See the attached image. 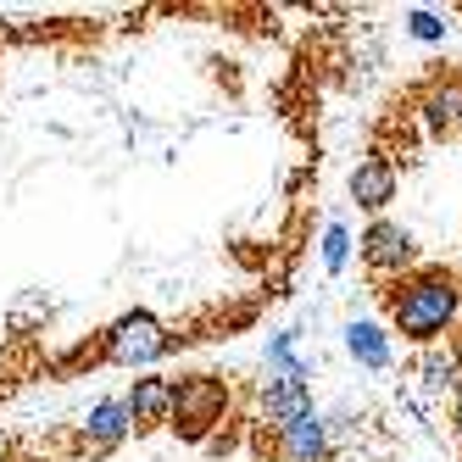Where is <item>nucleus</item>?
<instances>
[{
	"mask_svg": "<svg viewBox=\"0 0 462 462\" xmlns=\"http://www.w3.org/2000/svg\"><path fill=\"white\" fill-rule=\"evenodd\" d=\"M457 323H462V279L451 268L418 262L407 279H395V290H390V335H402L407 346L429 351V346H440Z\"/></svg>",
	"mask_w": 462,
	"mask_h": 462,
	"instance_id": "f257e3e1",
	"label": "nucleus"
},
{
	"mask_svg": "<svg viewBox=\"0 0 462 462\" xmlns=\"http://www.w3.org/2000/svg\"><path fill=\"white\" fill-rule=\"evenodd\" d=\"M228 407H235L228 379H217V374H184V379H173V418H168V429L184 446H212V435L223 429Z\"/></svg>",
	"mask_w": 462,
	"mask_h": 462,
	"instance_id": "f03ea898",
	"label": "nucleus"
},
{
	"mask_svg": "<svg viewBox=\"0 0 462 462\" xmlns=\"http://www.w3.org/2000/svg\"><path fill=\"white\" fill-rule=\"evenodd\" d=\"M168 351H173L168 323H162L156 312H145V307L123 312L106 328V362H112V368H151V362H162Z\"/></svg>",
	"mask_w": 462,
	"mask_h": 462,
	"instance_id": "7ed1b4c3",
	"label": "nucleus"
},
{
	"mask_svg": "<svg viewBox=\"0 0 462 462\" xmlns=\"http://www.w3.org/2000/svg\"><path fill=\"white\" fill-rule=\"evenodd\" d=\"M356 256H362V268L374 279H407L418 268V240H412V228L390 223V217H374L356 235Z\"/></svg>",
	"mask_w": 462,
	"mask_h": 462,
	"instance_id": "20e7f679",
	"label": "nucleus"
},
{
	"mask_svg": "<svg viewBox=\"0 0 462 462\" xmlns=\"http://www.w3.org/2000/svg\"><path fill=\"white\" fill-rule=\"evenodd\" d=\"M256 412H262V423H273V429H284L290 418L312 412V368L268 374V379H262V390H256Z\"/></svg>",
	"mask_w": 462,
	"mask_h": 462,
	"instance_id": "39448f33",
	"label": "nucleus"
},
{
	"mask_svg": "<svg viewBox=\"0 0 462 462\" xmlns=\"http://www.w3.org/2000/svg\"><path fill=\"white\" fill-rule=\"evenodd\" d=\"M395 184H402V179H395V162H390L384 151H368V156L351 168V179H346L351 201L368 212V217H384V207L395 201Z\"/></svg>",
	"mask_w": 462,
	"mask_h": 462,
	"instance_id": "423d86ee",
	"label": "nucleus"
},
{
	"mask_svg": "<svg viewBox=\"0 0 462 462\" xmlns=\"http://www.w3.org/2000/svg\"><path fill=\"white\" fill-rule=\"evenodd\" d=\"M128 435H134V423H128V407H123V395H101L89 412H84V423H79V446L89 451V457H106V451H117Z\"/></svg>",
	"mask_w": 462,
	"mask_h": 462,
	"instance_id": "0eeeda50",
	"label": "nucleus"
},
{
	"mask_svg": "<svg viewBox=\"0 0 462 462\" xmlns=\"http://www.w3.org/2000/svg\"><path fill=\"white\" fill-rule=\"evenodd\" d=\"M123 407H128L134 435H145V429H162V423L173 418V379H168V374H140L134 384H128Z\"/></svg>",
	"mask_w": 462,
	"mask_h": 462,
	"instance_id": "6e6552de",
	"label": "nucleus"
},
{
	"mask_svg": "<svg viewBox=\"0 0 462 462\" xmlns=\"http://www.w3.org/2000/svg\"><path fill=\"white\" fill-rule=\"evenodd\" d=\"M273 440H279V457L284 462H323L328 457V418L312 407L301 418H290L284 429H273Z\"/></svg>",
	"mask_w": 462,
	"mask_h": 462,
	"instance_id": "1a4fd4ad",
	"label": "nucleus"
},
{
	"mask_svg": "<svg viewBox=\"0 0 462 462\" xmlns=\"http://www.w3.org/2000/svg\"><path fill=\"white\" fill-rule=\"evenodd\" d=\"M346 351H351V362L356 368H368V374H384L390 368V328L384 323H374V318H351L346 323Z\"/></svg>",
	"mask_w": 462,
	"mask_h": 462,
	"instance_id": "9d476101",
	"label": "nucleus"
},
{
	"mask_svg": "<svg viewBox=\"0 0 462 462\" xmlns=\"http://www.w3.org/2000/svg\"><path fill=\"white\" fill-rule=\"evenodd\" d=\"M423 128L429 134H457V123H462V79H435L423 89Z\"/></svg>",
	"mask_w": 462,
	"mask_h": 462,
	"instance_id": "9b49d317",
	"label": "nucleus"
},
{
	"mask_svg": "<svg viewBox=\"0 0 462 462\" xmlns=\"http://www.w3.org/2000/svg\"><path fill=\"white\" fill-rule=\"evenodd\" d=\"M418 374H423V384L435 390V395H446V390L462 395V356H457L451 346H429L423 362H418Z\"/></svg>",
	"mask_w": 462,
	"mask_h": 462,
	"instance_id": "f8f14e48",
	"label": "nucleus"
},
{
	"mask_svg": "<svg viewBox=\"0 0 462 462\" xmlns=\"http://www.w3.org/2000/svg\"><path fill=\"white\" fill-rule=\"evenodd\" d=\"M295 346H301V328H279V335H268V346H262V368H268V374L307 368V362L295 356Z\"/></svg>",
	"mask_w": 462,
	"mask_h": 462,
	"instance_id": "ddd939ff",
	"label": "nucleus"
},
{
	"mask_svg": "<svg viewBox=\"0 0 462 462\" xmlns=\"http://www.w3.org/2000/svg\"><path fill=\"white\" fill-rule=\"evenodd\" d=\"M318 256H323V268H328V273H340L346 262H351V228H346V223H328V228H323Z\"/></svg>",
	"mask_w": 462,
	"mask_h": 462,
	"instance_id": "4468645a",
	"label": "nucleus"
},
{
	"mask_svg": "<svg viewBox=\"0 0 462 462\" xmlns=\"http://www.w3.org/2000/svg\"><path fill=\"white\" fill-rule=\"evenodd\" d=\"M407 34H412V40H423V45H440V40H446V17H440V12L412 6V12H407Z\"/></svg>",
	"mask_w": 462,
	"mask_h": 462,
	"instance_id": "2eb2a0df",
	"label": "nucleus"
},
{
	"mask_svg": "<svg viewBox=\"0 0 462 462\" xmlns=\"http://www.w3.org/2000/svg\"><path fill=\"white\" fill-rule=\"evenodd\" d=\"M451 435H457V446H462V395H457V407H451Z\"/></svg>",
	"mask_w": 462,
	"mask_h": 462,
	"instance_id": "dca6fc26",
	"label": "nucleus"
},
{
	"mask_svg": "<svg viewBox=\"0 0 462 462\" xmlns=\"http://www.w3.org/2000/svg\"><path fill=\"white\" fill-rule=\"evenodd\" d=\"M23 462H56V457H23Z\"/></svg>",
	"mask_w": 462,
	"mask_h": 462,
	"instance_id": "f3484780",
	"label": "nucleus"
},
{
	"mask_svg": "<svg viewBox=\"0 0 462 462\" xmlns=\"http://www.w3.org/2000/svg\"><path fill=\"white\" fill-rule=\"evenodd\" d=\"M457 140H462V123H457Z\"/></svg>",
	"mask_w": 462,
	"mask_h": 462,
	"instance_id": "a211bd4d",
	"label": "nucleus"
}]
</instances>
